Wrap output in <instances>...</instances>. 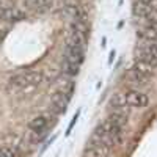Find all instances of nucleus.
<instances>
[{"mask_svg": "<svg viewBox=\"0 0 157 157\" xmlns=\"http://www.w3.org/2000/svg\"><path fill=\"white\" fill-rule=\"evenodd\" d=\"M44 74L41 71H29V72H22V74H16L10 78V88L14 90H25L30 86H36L43 82Z\"/></svg>", "mask_w": 157, "mask_h": 157, "instance_id": "f257e3e1", "label": "nucleus"}, {"mask_svg": "<svg viewBox=\"0 0 157 157\" xmlns=\"http://www.w3.org/2000/svg\"><path fill=\"white\" fill-rule=\"evenodd\" d=\"M124 96V102L126 107H148L149 105V96L141 93V91H127V93H123Z\"/></svg>", "mask_w": 157, "mask_h": 157, "instance_id": "f03ea898", "label": "nucleus"}, {"mask_svg": "<svg viewBox=\"0 0 157 157\" xmlns=\"http://www.w3.org/2000/svg\"><path fill=\"white\" fill-rule=\"evenodd\" d=\"M112 146L105 145L102 141H94L91 140V143L85 149V157H110Z\"/></svg>", "mask_w": 157, "mask_h": 157, "instance_id": "7ed1b4c3", "label": "nucleus"}, {"mask_svg": "<svg viewBox=\"0 0 157 157\" xmlns=\"http://www.w3.org/2000/svg\"><path fill=\"white\" fill-rule=\"evenodd\" d=\"M130 71H134V72H137L143 77L149 78L157 72V64L151 63V61H145V60H135V63H134V66H132Z\"/></svg>", "mask_w": 157, "mask_h": 157, "instance_id": "20e7f679", "label": "nucleus"}, {"mask_svg": "<svg viewBox=\"0 0 157 157\" xmlns=\"http://www.w3.org/2000/svg\"><path fill=\"white\" fill-rule=\"evenodd\" d=\"M137 60H145L157 64V43H148L137 49Z\"/></svg>", "mask_w": 157, "mask_h": 157, "instance_id": "39448f33", "label": "nucleus"}, {"mask_svg": "<svg viewBox=\"0 0 157 157\" xmlns=\"http://www.w3.org/2000/svg\"><path fill=\"white\" fill-rule=\"evenodd\" d=\"M66 63L69 64H74V66H78L80 68V64L83 63L85 60V54H83V47H75V46H68L66 49Z\"/></svg>", "mask_w": 157, "mask_h": 157, "instance_id": "423d86ee", "label": "nucleus"}, {"mask_svg": "<svg viewBox=\"0 0 157 157\" xmlns=\"http://www.w3.org/2000/svg\"><path fill=\"white\" fill-rule=\"evenodd\" d=\"M25 13L19 8H13V6H8V8H2L0 10V19H3L6 22H19L22 19H25Z\"/></svg>", "mask_w": 157, "mask_h": 157, "instance_id": "0eeeda50", "label": "nucleus"}, {"mask_svg": "<svg viewBox=\"0 0 157 157\" xmlns=\"http://www.w3.org/2000/svg\"><path fill=\"white\" fill-rule=\"evenodd\" d=\"M68 102H69V98H66L61 91H57L50 98V107L55 113H63L68 107Z\"/></svg>", "mask_w": 157, "mask_h": 157, "instance_id": "6e6552de", "label": "nucleus"}, {"mask_svg": "<svg viewBox=\"0 0 157 157\" xmlns=\"http://www.w3.org/2000/svg\"><path fill=\"white\" fill-rule=\"evenodd\" d=\"M49 121H50L49 115H38L29 123V129H32L33 132H44L46 127L49 126Z\"/></svg>", "mask_w": 157, "mask_h": 157, "instance_id": "1a4fd4ad", "label": "nucleus"}, {"mask_svg": "<svg viewBox=\"0 0 157 157\" xmlns=\"http://www.w3.org/2000/svg\"><path fill=\"white\" fill-rule=\"evenodd\" d=\"M24 5L33 11H47L54 6V0H24Z\"/></svg>", "mask_w": 157, "mask_h": 157, "instance_id": "9d476101", "label": "nucleus"}, {"mask_svg": "<svg viewBox=\"0 0 157 157\" xmlns=\"http://www.w3.org/2000/svg\"><path fill=\"white\" fill-rule=\"evenodd\" d=\"M63 11L66 13L68 16L74 17L75 21H80V22H85V11L78 6L77 3H66L63 6Z\"/></svg>", "mask_w": 157, "mask_h": 157, "instance_id": "9b49d317", "label": "nucleus"}, {"mask_svg": "<svg viewBox=\"0 0 157 157\" xmlns=\"http://www.w3.org/2000/svg\"><path fill=\"white\" fill-rule=\"evenodd\" d=\"M137 36L143 41L148 43H155L157 41V27L155 25H148V27H143L137 32Z\"/></svg>", "mask_w": 157, "mask_h": 157, "instance_id": "f8f14e48", "label": "nucleus"}, {"mask_svg": "<svg viewBox=\"0 0 157 157\" xmlns=\"http://www.w3.org/2000/svg\"><path fill=\"white\" fill-rule=\"evenodd\" d=\"M151 10L152 8H148L146 5H143L141 2H138V0H135L134 5H132V13H134L135 17H146Z\"/></svg>", "mask_w": 157, "mask_h": 157, "instance_id": "ddd939ff", "label": "nucleus"}, {"mask_svg": "<svg viewBox=\"0 0 157 157\" xmlns=\"http://www.w3.org/2000/svg\"><path fill=\"white\" fill-rule=\"evenodd\" d=\"M145 19L148 21L149 25H155V27H157V8H152V10L148 13V16H146Z\"/></svg>", "mask_w": 157, "mask_h": 157, "instance_id": "4468645a", "label": "nucleus"}, {"mask_svg": "<svg viewBox=\"0 0 157 157\" xmlns=\"http://www.w3.org/2000/svg\"><path fill=\"white\" fill-rule=\"evenodd\" d=\"M78 113H80V112H77V115H75V118H74V120L71 121V124H69V127H68V134H71V130H72V127H74V124L77 123V120H78Z\"/></svg>", "mask_w": 157, "mask_h": 157, "instance_id": "2eb2a0df", "label": "nucleus"}, {"mask_svg": "<svg viewBox=\"0 0 157 157\" xmlns=\"http://www.w3.org/2000/svg\"><path fill=\"white\" fill-rule=\"evenodd\" d=\"M3 36H5V33H3V32H0V41L3 39Z\"/></svg>", "mask_w": 157, "mask_h": 157, "instance_id": "dca6fc26", "label": "nucleus"}, {"mask_svg": "<svg viewBox=\"0 0 157 157\" xmlns=\"http://www.w3.org/2000/svg\"><path fill=\"white\" fill-rule=\"evenodd\" d=\"M2 8H5V6H3V0H0V10Z\"/></svg>", "mask_w": 157, "mask_h": 157, "instance_id": "f3484780", "label": "nucleus"}]
</instances>
